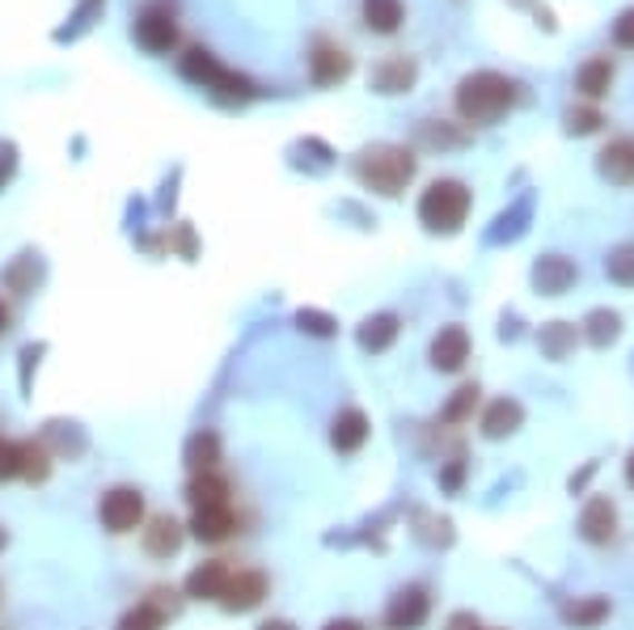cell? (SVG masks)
<instances>
[{
    "label": "cell",
    "mask_w": 634,
    "mask_h": 630,
    "mask_svg": "<svg viewBox=\"0 0 634 630\" xmlns=\"http://www.w3.org/2000/svg\"><path fill=\"white\" fill-rule=\"evenodd\" d=\"M516 102V85L499 72H469L457 85V115L465 124H495Z\"/></svg>",
    "instance_id": "1"
},
{
    "label": "cell",
    "mask_w": 634,
    "mask_h": 630,
    "mask_svg": "<svg viewBox=\"0 0 634 630\" xmlns=\"http://www.w3.org/2000/svg\"><path fill=\"white\" fill-rule=\"evenodd\" d=\"M469 216V187L457 183V178H440L423 190L419 199V220L423 229L432 233H457Z\"/></svg>",
    "instance_id": "2"
},
{
    "label": "cell",
    "mask_w": 634,
    "mask_h": 630,
    "mask_svg": "<svg viewBox=\"0 0 634 630\" xmlns=\"http://www.w3.org/2000/svg\"><path fill=\"white\" fill-rule=\"evenodd\" d=\"M356 169H359V183H364V187H373L377 195H398V190L410 183V174H415V157H410L406 148L377 145L359 157Z\"/></svg>",
    "instance_id": "3"
},
{
    "label": "cell",
    "mask_w": 634,
    "mask_h": 630,
    "mask_svg": "<svg viewBox=\"0 0 634 630\" xmlns=\"http://www.w3.org/2000/svg\"><path fill=\"white\" fill-rule=\"evenodd\" d=\"M182 77L204 85V89H216V93H229V98H250L254 93L246 77H237L225 63H216V56L204 51V47H190L187 56H182Z\"/></svg>",
    "instance_id": "4"
},
{
    "label": "cell",
    "mask_w": 634,
    "mask_h": 630,
    "mask_svg": "<svg viewBox=\"0 0 634 630\" xmlns=\"http://www.w3.org/2000/svg\"><path fill=\"white\" fill-rule=\"evenodd\" d=\"M136 42L145 51H152V56H166L169 47L178 42V18H174L169 0H148L145 9L136 13Z\"/></svg>",
    "instance_id": "5"
},
{
    "label": "cell",
    "mask_w": 634,
    "mask_h": 630,
    "mask_svg": "<svg viewBox=\"0 0 634 630\" xmlns=\"http://www.w3.org/2000/svg\"><path fill=\"white\" fill-rule=\"evenodd\" d=\"M98 516H102L106 533H115V538L136 533L145 525V495L136 486H110L98 504Z\"/></svg>",
    "instance_id": "6"
},
{
    "label": "cell",
    "mask_w": 634,
    "mask_h": 630,
    "mask_svg": "<svg viewBox=\"0 0 634 630\" xmlns=\"http://www.w3.org/2000/svg\"><path fill=\"white\" fill-rule=\"evenodd\" d=\"M267 589H271V584H267V575H262V571H254V568L232 571L225 592H220V610H229V613L258 610V606L267 601Z\"/></svg>",
    "instance_id": "7"
},
{
    "label": "cell",
    "mask_w": 634,
    "mask_h": 630,
    "mask_svg": "<svg viewBox=\"0 0 634 630\" xmlns=\"http://www.w3.org/2000/svg\"><path fill=\"white\" fill-rule=\"evenodd\" d=\"M427 613H432V597L427 589L419 584H410V589H402L394 601H389V610H385V627L389 630H419L427 622Z\"/></svg>",
    "instance_id": "8"
},
{
    "label": "cell",
    "mask_w": 634,
    "mask_h": 630,
    "mask_svg": "<svg viewBox=\"0 0 634 630\" xmlns=\"http://www.w3.org/2000/svg\"><path fill=\"white\" fill-rule=\"evenodd\" d=\"M579 533H584V542H592V547H610L613 538H617V508L605 495L588 500L584 512H579Z\"/></svg>",
    "instance_id": "9"
},
{
    "label": "cell",
    "mask_w": 634,
    "mask_h": 630,
    "mask_svg": "<svg viewBox=\"0 0 634 630\" xmlns=\"http://www.w3.org/2000/svg\"><path fill=\"white\" fill-rule=\"evenodd\" d=\"M190 533H195L199 542H208V547H220V542H229L232 533H237V512H232V504L195 508V516H190Z\"/></svg>",
    "instance_id": "10"
},
{
    "label": "cell",
    "mask_w": 634,
    "mask_h": 630,
    "mask_svg": "<svg viewBox=\"0 0 634 630\" xmlns=\"http://www.w3.org/2000/svg\"><path fill=\"white\" fill-rule=\"evenodd\" d=\"M166 597H169L166 589H152L140 606H131V610L119 618L115 630H161L166 618H174V601H166Z\"/></svg>",
    "instance_id": "11"
},
{
    "label": "cell",
    "mask_w": 634,
    "mask_h": 630,
    "mask_svg": "<svg viewBox=\"0 0 634 630\" xmlns=\"http://www.w3.org/2000/svg\"><path fill=\"white\" fill-rule=\"evenodd\" d=\"M368 436H373V423H368V415L359 406L338 411L335 423H330V444H335L338 453H359L368 444Z\"/></svg>",
    "instance_id": "12"
},
{
    "label": "cell",
    "mask_w": 634,
    "mask_h": 630,
    "mask_svg": "<svg viewBox=\"0 0 634 630\" xmlns=\"http://www.w3.org/2000/svg\"><path fill=\"white\" fill-rule=\"evenodd\" d=\"M309 72H314L317 85H338L351 77V56H347V47H338V42H317L314 56H309Z\"/></svg>",
    "instance_id": "13"
},
{
    "label": "cell",
    "mask_w": 634,
    "mask_h": 630,
    "mask_svg": "<svg viewBox=\"0 0 634 630\" xmlns=\"http://www.w3.org/2000/svg\"><path fill=\"white\" fill-rule=\"evenodd\" d=\"M465 360H469V335H465V326H444L440 335L432 338V364H436L440 373H457V368H465Z\"/></svg>",
    "instance_id": "14"
},
{
    "label": "cell",
    "mask_w": 634,
    "mask_h": 630,
    "mask_svg": "<svg viewBox=\"0 0 634 630\" xmlns=\"http://www.w3.org/2000/svg\"><path fill=\"white\" fill-rule=\"evenodd\" d=\"M232 568L225 559H211V563H199V568L187 575V597L190 601H220V592L229 584Z\"/></svg>",
    "instance_id": "15"
},
{
    "label": "cell",
    "mask_w": 634,
    "mask_h": 630,
    "mask_svg": "<svg viewBox=\"0 0 634 630\" xmlns=\"http://www.w3.org/2000/svg\"><path fill=\"white\" fill-rule=\"evenodd\" d=\"M182 538L187 533H182V525L174 516H152L148 529H140V542H145V550L152 559H174L182 550Z\"/></svg>",
    "instance_id": "16"
},
{
    "label": "cell",
    "mask_w": 634,
    "mask_h": 630,
    "mask_svg": "<svg viewBox=\"0 0 634 630\" xmlns=\"http://www.w3.org/2000/svg\"><path fill=\"white\" fill-rule=\"evenodd\" d=\"M187 500H190V508L232 504V486H229V479H225V474H216V470H199V474L187 483Z\"/></svg>",
    "instance_id": "17"
},
{
    "label": "cell",
    "mask_w": 634,
    "mask_h": 630,
    "mask_svg": "<svg viewBox=\"0 0 634 630\" xmlns=\"http://www.w3.org/2000/svg\"><path fill=\"white\" fill-rule=\"evenodd\" d=\"M359 13H364V26L373 35H398L402 18H406L402 0H359Z\"/></svg>",
    "instance_id": "18"
},
{
    "label": "cell",
    "mask_w": 634,
    "mask_h": 630,
    "mask_svg": "<svg viewBox=\"0 0 634 630\" xmlns=\"http://www.w3.org/2000/svg\"><path fill=\"white\" fill-rule=\"evenodd\" d=\"M415 60H406V56H389V60L380 63L377 72H373V85H377L380 93H402V89H410L415 85Z\"/></svg>",
    "instance_id": "19"
},
{
    "label": "cell",
    "mask_w": 634,
    "mask_h": 630,
    "mask_svg": "<svg viewBox=\"0 0 634 630\" xmlns=\"http://www.w3.org/2000/svg\"><path fill=\"white\" fill-rule=\"evenodd\" d=\"M610 85H613V63L605 60V56H592V60L575 72V89H579L584 98H592V102H596V98H605V93H610Z\"/></svg>",
    "instance_id": "20"
},
{
    "label": "cell",
    "mask_w": 634,
    "mask_h": 630,
    "mask_svg": "<svg viewBox=\"0 0 634 630\" xmlns=\"http://www.w3.org/2000/svg\"><path fill=\"white\" fill-rule=\"evenodd\" d=\"M521 427V406L516 402H491L486 406V415H483V432H486V441H504V436H512Z\"/></svg>",
    "instance_id": "21"
},
{
    "label": "cell",
    "mask_w": 634,
    "mask_h": 630,
    "mask_svg": "<svg viewBox=\"0 0 634 630\" xmlns=\"http://www.w3.org/2000/svg\"><path fill=\"white\" fill-rule=\"evenodd\" d=\"M601 174L610 183H634V140H613L601 152Z\"/></svg>",
    "instance_id": "22"
},
{
    "label": "cell",
    "mask_w": 634,
    "mask_h": 630,
    "mask_svg": "<svg viewBox=\"0 0 634 630\" xmlns=\"http://www.w3.org/2000/svg\"><path fill=\"white\" fill-rule=\"evenodd\" d=\"M394 338H398V317L394 314H377L359 326V347L364 352H385Z\"/></svg>",
    "instance_id": "23"
},
{
    "label": "cell",
    "mask_w": 634,
    "mask_h": 630,
    "mask_svg": "<svg viewBox=\"0 0 634 630\" xmlns=\"http://www.w3.org/2000/svg\"><path fill=\"white\" fill-rule=\"evenodd\" d=\"M563 618H567L575 630H592V627H601V622L610 618V601H605V597H584V601L567 606V610H563Z\"/></svg>",
    "instance_id": "24"
},
{
    "label": "cell",
    "mask_w": 634,
    "mask_h": 630,
    "mask_svg": "<svg viewBox=\"0 0 634 630\" xmlns=\"http://www.w3.org/2000/svg\"><path fill=\"white\" fill-rule=\"evenodd\" d=\"M220 462V436L216 432H199V436H190L187 444V465L199 474V470H216Z\"/></svg>",
    "instance_id": "25"
},
{
    "label": "cell",
    "mask_w": 634,
    "mask_h": 630,
    "mask_svg": "<svg viewBox=\"0 0 634 630\" xmlns=\"http://www.w3.org/2000/svg\"><path fill=\"white\" fill-rule=\"evenodd\" d=\"M51 474V457H47V449L34 441H21V479L26 483H42Z\"/></svg>",
    "instance_id": "26"
},
{
    "label": "cell",
    "mask_w": 634,
    "mask_h": 630,
    "mask_svg": "<svg viewBox=\"0 0 634 630\" xmlns=\"http://www.w3.org/2000/svg\"><path fill=\"white\" fill-rule=\"evenodd\" d=\"M474 406H478V385H462L457 390V398L444 406V423H462L474 415Z\"/></svg>",
    "instance_id": "27"
},
{
    "label": "cell",
    "mask_w": 634,
    "mask_h": 630,
    "mask_svg": "<svg viewBox=\"0 0 634 630\" xmlns=\"http://www.w3.org/2000/svg\"><path fill=\"white\" fill-rule=\"evenodd\" d=\"M537 279H542V288H546V293H563V288H567V279H571V267L563 263V258H549V263H542Z\"/></svg>",
    "instance_id": "28"
},
{
    "label": "cell",
    "mask_w": 634,
    "mask_h": 630,
    "mask_svg": "<svg viewBox=\"0 0 634 630\" xmlns=\"http://www.w3.org/2000/svg\"><path fill=\"white\" fill-rule=\"evenodd\" d=\"M13 479H21V444L0 441V483H13Z\"/></svg>",
    "instance_id": "29"
},
{
    "label": "cell",
    "mask_w": 634,
    "mask_h": 630,
    "mask_svg": "<svg viewBox=\"0 0 634 630\" xmlns=\"http://www.w3.org/2000/svg\"><path fill=\"white\" fill-rule=\"evenodd\" d=\"M605 272H610L617 284H634V246H622V250H613V258L605 263Z\"/></svg>",
    "instance_id": "30"
},
{
    "label": "cell",
    "mask_w": 634,
    "mask_h": 630,
    "mask_svg": "<svg viewBox=\"0 0 634 630\" xmlns=\"http://www.w3.org/2000/svg\"><path fill=\"white\" fill-rule=\"evenodd\" d=\"M613 42L617 47H634V9H626L622 18L613 21Z\"/></svg>",
    "instance_id": "31"
},
{
    "label": "cell",
    "mask_w": 634,
    "mask_h": 630,
    "mask_svg": "<svg viewBox=\"0 0 634 630\" xmlns=\"http://www.w3.org/2000/svg\"><path fill=\"white\" fill-rule=\"evenodd\" d=\"M13 166H18V152H13V145L0 140V187L13 178Z\"/></svg>",
    "instance_id": "32"
},
{
    "label": "cell",
    "mask_w": 634,
    "mask_h": 630,
    "mask_svg": "<svg viewBox=\"0 0 634 630\" xmlns=\"http://www.w3.org/2000/svg\"><path fill=\"white\" fill-rule=\"evenodd\" d=\"M596 124H601V119H596V110H571V131H579V136H584V131H596Z\"/></svg>",
    "instance_id": "33"
},
{
    "label": "cell",
    "mask_w": 634,
    "mask_h": 630,
    "mask_svg": "<svg viewBox=\"0 0 634 630\" xmlns=\"http://www.w3.org/2000/svg\"><path fill=\"white\" fill-rule=\"evenodd\" d=\"M300 326H309L314 335H330V317L321 314H300Z\"/></svg>",
    "instance_id": "34"
},
{
    "label": "cell",
    "mask_w": 634,
    "mask_h": 630,
    "mask_svg": "<svg viewBox=\"0 0 634 630\" xmlns=\"http://www.w3.org/2000/svg\"><path fill=\"white\" fill-rule=\"evenodd\" d=\"M448 630H483L478 627V618H474V613H453V618H448Z\"/></svg>",
    "instance_id": "35"
},
{
    "label": "cell",
    "mask_w": 634,
    "mask_h": 630,
    "mask_svg": "<svg viewBox=\"0 0 634 630\" xmlns=\"http://www.w3.org/2000/svg\"><path fill=\"white\" fill-rule=\"evenodd\" d=\"M321 630H364V627H359L356 618H335V622H326Z\"/></svg>",
    "instance_id": "36"
},
{
    "label": "cell",
    "mask_w": 634,
    "mask_h": 630,
    "mask_svg": "<svg viewBox=\"0 0 634 630\" xmlns=\"http://www.w3.org/2000/svg\"><path fill=\"white\" fill-rule=\"evenodd\" d=\"M258 630H296L293 622H284V618H275V622H262Z\"/></svg>",
    "instance_id": "37"
},
{
    "label": "cell",
    "mask_w": 634,
    "mask_h": 630,
    "mask_svg": "<svg viewBox=\"0 0 634 630\" xmlns=\"http://www.w3.org/2000/svg\"><path fill=\"white\" fill-rule=\"evenodd\" d=\"M9 322H13V317H9V305H0V335L9 331Z\"/></svg>",
    "instance_id": "38"
},
{
    "label": "cell",
    "mask_w": 634,
    "mask_h": 630,
    "mask_svg": "<svg viewBox=\"0 0 634 630\" xmlns=\"http://www.w3.org/2000/svg\"><path fill=\"white\" fill-rule=\"evenodd\" d=\"M626 483L634 486V453H631V462H626Z\"/></svg>",
    "instance_id": "39"
},
{
    "label": "cell",
    "mask_w": 634,
    "mask_h": 630,
    "mask_svg": "<svg viewBox=\"0 0 634 630\" xmlns=\"http://www.w3.org/2000/svg\"><path fill=\"white\" fill-rule=\"evenodd\" d=\"M0 547H4V529H0Z\"/></svg>",
    "instance_id": "40"
}]
</instances>
